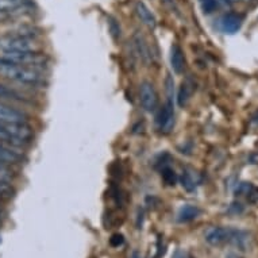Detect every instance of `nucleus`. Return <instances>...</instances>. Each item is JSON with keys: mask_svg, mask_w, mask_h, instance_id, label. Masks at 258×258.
I'll return each instance as SVG.
<instances>
[{"mask_svg": "<svg viewBox=\"0 0 258 258\" xmlns=\"http://www.w3.org/2000/svg\"><path fill=\"white\" fill-rule=\"evenodd\" d=\"M0 75L9 80L25 85H38L43 81V75L37 68L7 62L5 59L0 63Z\"/></svg>", "mask_w": 258, "mask_h": 258, "instance_id": "obj_1", "label": "nucleus"}, {"mask_svg": "<svg viewBox=\"0 0 258 258\" xmlns=\"http://www.w3.org/2000/svg\"><path fill=\"white\" fill-rule=\"evenodd\" d=\"M249 235L245 231L231 227H211L206 233V241L211 246H222L229 243L243 249L247 243Z\"/></svg>", "mask_w": 258, "mask_h": 258, "instance_id": "obj_2", "label": "nucleus"}, {"mask_svg": "<svg viewBox=\"0 0 258 258\" xmlns=\"http://www.w3.org/2000/svg\"><path fill=\"white\" fill-rule=\"evenodd\" d=\"M33 138V128L27 122L0 120V141L10 144H27Z\"/></svg>", "mask_w": 258, "mask_h": 258, "instance_id": "obj_3", "label": "nucleus"}, {"mask_svg": "<svg viewBox=\"0 0 258 258\" xmlns=\"http://www.w3.org/2000/svg\"><path fill=\"white\" fill-rule=\"evenodd\" d=\"M7 51H38V45L29 35L22 33H10L0 37V53Z\"/></svg>", "mask_w": 258, "mask_h": 258, "instance_id": "obj_4", "label": "nucleus"}, {"mask_svg": "<svg viewBox=\"0 0 258 258\" xmlns=\"http://www.w3.org/2000/svg\"><path fill=\"white\" fill-rule=\"evenodd\" d=\"M173 87L174 83L172 77H166V91H168V100L162 107L158 115V128L162 134H169L174 126V104H173Z\"/></svg>", "mask_w": 258, "mask_h": 258, "instance_id": "obj_5", "label": "nucleus"}, {"mask_svg": "<svg viewBox=\"0 0 258 258\" xmlns=\"http://www.w3.org/2000/svg\"><path fill=\"white\" fill-rule=\"evenodd\" d=\"M140 99L141 104L148 112H154L158 108V95L152 83L144 81L140 85Z\"/></svg>", "mask_w": 258, "mask_h": 258, "instance_id": "obj_6", "label": "nucleus"}, {"mask_svg": "<svg viewBox=\"0 0 258 258\" xmlns=\"http://www.w3.org/2000/svg\"><path fill=\"white\" fill-rule=\"evenodd\" d=\"M0 120L3 122H27V115L15 107L0 102Z\"/></svg>", "mask_w": 258, "mask_h": 258, "instance_id": "obj_7", "label": "nucleus"}, {"mask_svg": "<svg viewBox=\"0 0 258 258\" xmlns=\"http://www.w3.org/2000/svg\"><path fill=\"white\" fill-rule=\"evenodd\" d=\"M242 18L238 14H226L219 19V29L226 34H235L241 29Z\"/></svg>", "mask_w": 258, "mask_h": 258, "instance_id": "obj_8", "label": "nucleus"}, {"mask_svg": "<svg viewBox=\"0 0 258 258\" xmlns=\"http://www.w3.org/2000/svg\"><path fill=\"white\" fill-rule=\"evenodd\" d=\"M170 67L177 75H181L185 68V57H184L182 49L176 43L170 47Z\"/></svg>", "mask_w": 258, "mask_h": 258, "instance_id": "obj_9", "label": "nucleus"}, {"mask_svg": "<svg viewBox=\"0 0 258 258\" xmlns=\"http://www.w3.org/2000/svg\"><path fill=\"white\" fill-rule=\"evenodd\" d=\"M136 13L138 15L141 21L144 22L145 25L150 27V29H154L157 26V19H156V15L152 13V10L149 9L148 6L145 5L144 2H141L138 0L136 3Z\"/></svg>", "mask_w": 258, "mask_h": 258, "instance_id": "obj_10", "label": "nucleus"}, {"mask_svg": "<svg viewBox=\"0 0 258 258\" xmlns=\"http://www.w3.org/2000/svg\"><path fill=\"white\" fill-rule=\"evenodd\" d=\"M30 6V0H0V13L10 15Z\"/></svg>", "mask_w": 258, "mask_h": 258, "instance_id": "obj_11", "label": "nucleus"}, {"mask_svg": "<svg viewBox=\"0 0 258 258\" xmlns=\"http://www.w3.org/2000/svg\"><path fill=\"white\" fill-rule=\"evenodd\" d=\"M199 215H200V210L196 207V206L185 204V206H182V207L178 210L177 220L180 222V223H186V222H190V220L196 219Z\"/></svg>", "mask_w": 258, "mask_h": 258, "instance_id": "obj_12", "label": "nucleus"}, {"mask_svg": "<svg viewBox=\"0 0 258 258\" xmlns=\"http://www.w3.org/2000/svg\"><path fill=\"white\" fill-rule=\"evenodd\" d=\"M22 160V156L13 149L7 148L5 145H0V164L7 165V164H17Z\"/></svg>", "mask_w": 258, "mask_h": 258, "instance_id": "obj_13", "label": "nucleus"}, {"mask_svg": "<svg viewBox=\"0 0 258 258\" xmlns=\"http://www.w3.org/2000/svg\"><path fill=\"white\" fill-rule=\"evenodd\" d=\"M134 43H136V49L138 51V54L142 59H144L145 62H149V59H150V53H149V47L148 43L145 41V38L142 35L137 34L134 37Z\"/></svg>", "mask_w": 258, "mask_h": 258, "instance_id": "obj_14", "label": "nucleus"}, {"mask_svg": "<svg viewBox=\"0 0 258 258\" xmlns=\"http://www.w3.org/2000/svg\"><path fill=\"white\" fill-rule=\"evenodd\" d=\"M0 100H23V96H21L15 89H11L6 87L5 84H0Z\"/></svg>", "mask_w": 258, "mask_h": 258, "instance_id": "obj_15", "label": "nucleus"}, {"mask_svg": "<svg viewBox=\"0 0 258 258\" xmlns=\"http://www.w3.org/2000/svg\"><path fill=\"white\" fill-rule=\"evenodd\" d=\"M181 182L182 186L185 188L186 190H194L198 185V180H196V174H194V172H182L181 176Z\"/></svg>", "mask_w": 258, "mask_h": 258, "instance_id": "obj_16", "label": "nucleus"}, {"mask_svg": "<svg viewBox=\"0 0 258 258\" xmlns=\"http://www.w3.org/2000/svg\"><path fill=\"white\" fill-rule=\"evenodd\" d=\"M161 176H162L164 181H165L168 185H174V182H176V174H174V170L172 169L170 166H164V168L161 169Z\"/></svg>", "mask_w": 258, "mask_h": 258, "instance_id": "obj_17", "label": "nucleus"}, {"mask_svg": "<svg viewBox=\"0 0 258 258\" xmlns=\"http://www.w3.org/2000/svg\"><path fill=\"white\" fill-rule=\"evenodd\" d=\"M199 2L200 7L203 10V13L206 14L214 13L216 7H218V3H219V0H199Z\"/></svg>", "mask_w": 258, "mask_h": 258, "instance_id": "obj_18", "label": "nucleus"}, {"mask_svg": "<svg viewBox=\"0 0 258 258\" xmlns=\"http://www.w3.org/2000/svg\"><path fill=\"white\" fill-rule=\"evenodd\" d=\"M189 96L190 92L188 91V85L182 84L181 89H180V92H178V104H180V106H184V104L188 102Z\"/></svg>", "mask_w": 258, "mask_h": 258, "instance_id": "obj_19", "label": "nucleus"}, {"mask_svg": "<svg viewBox=\"0 0 258 258\" xmlns=\"http://www.w3.org/2000/svg\"><path fill=\"white\" fill-rule=\"evenodd\" d=\"M123 235H120V234H115V235H112L110 239V243L111 246H114V247H118V246H120L123 243Z\"/></svg>", "mask_w": 258, "mask_h": 258, "instance_id": "obj_20", "label": "nucleus"}, {"mask_svg": "<svg viewBox=\"0 0 258 258\" xmlns=\"http://www.w3.org/2000/svg\"><path fill=\"white\" fill-rule=\"evenodd\" d=\"M10 190H11V185L9 184V181H2L0 180V196L9 195Z\"/></svg>", "mask_w": 258, "mask_h": 258, "instance_id": "obj_21", "label": "nucleus"}, {"mask_svg": "<svg viewBox=\"0 0 258 258\" xmlns=\"http://www.w3.org/2000/svg\"><path fill=\"white\" fill-rule=\"evenodd\" d=\"M7 19H9V15H6V14L0 13V23H2V22L7 21Z\"/></svg>", "mask_w": 258, "mask_h": 258, "instance_id": "obj_22", "label": "nucleus"}, {"mask_svg": "<svg viewBox=\"0 0 258 258\" xmlns=\"http://www.w3.org/2000/svg\"><path fill=\"white\" fill-rule=\"evenodd\" d=\"M230 2H233V3H235V2H250V0H230Z\"/></svg>", "mask_w": 258, "mask_h": 258, "instance_id": "obj_23", "label": "nucleus"}]
</instances>
